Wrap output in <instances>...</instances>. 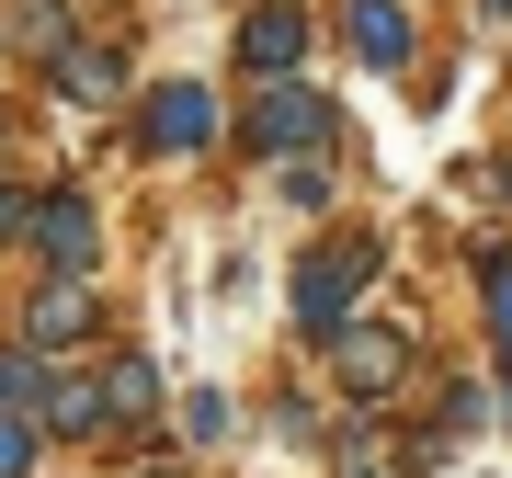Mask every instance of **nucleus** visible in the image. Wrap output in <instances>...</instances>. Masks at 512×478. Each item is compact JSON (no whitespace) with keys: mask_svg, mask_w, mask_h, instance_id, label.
Segmentation results:
<instances>
[{"mask_svg":"<svg viewBox=\"0 0 512 478\" xmlns=\"http://www.w3.org/2000/svg\"><path fill=\"white\" fill-rule=\"evenodd\" d=\"M365 285H376V239H319V251L296 262V331H308V342H342L353 319H365V308H353Z\"/></svg>","mask_w":512,"mask_h":478,"instance_id":"obj_1","label":"nucleus"},{"mask_svg":"<svg viewBox=\"0 0 512 478\" xmlns=\"http://www.w3.org/2000/svg\"><path fill=\"white\" fill-rule=\"evenodd\" d=\"M205 137H217V103H205L194 80H171V92L137 103V148H148V160H194Z\"/></svg>","mask_w":512,"mask_h":478,"instance_id":"obj_2","label":"nucleus"},{"mask_svg":"<svg viewBox=\"0 0 512 478\" xmlns=\"http://www.w3.org/2000/svg\"><path fill=\"white\" fill-rule=\"evenodd\" d=\"M239 137H251L262 160H296V148H319V137H330V103H319V92H296V80H274V92L251 103V126H239Z\"/></svg>","mask_w":512,"mask_h":478,"instance_id":"obj_3","label":"nucleus"},{"mask_svg":"<svg viewBox=\"0 0 512 478\" xmlns=\"http://www.w3.org/2000/svg\"><path fill=\"white\" fill-rule=\"evenodd\" d=\"M35 251H46V274H92V262H103L92 194H46V205H35Z\"/></svg>","mask_w":512,"mask_h":478,"instance_id":"obj_4","label":"nucleus"},{"mask_svg":"<svg viewBox=\"0 0 512 478\" xmlns=\"http://www.w3.org/2000/svg\"><path fill=\"white\" fill-rule=\"evenodd\" d=\"M296 57H308V12H296V0H262V12H239V69H251V80H285Z\"/></svg>","mask_w":512,"mask_h":478,"instance_id":"obj_5","label":"nucleus"},{"mask_svg":"<svg viewBox=\"0 0 512 478\" xmlns=\"http://www.w3.org/2000/svg\"><path fill=\"white\" fill-rule=\"evenodd\" d=\"M330 353H342V387H353V399H387V387L410 376V342H399V331H365V319H353Z\"/></svg>","mask_w":512,"mask_h":478,"instance_id":"obj_6","label":"nucleus"},{"mask_svg":"<svg viewBox=\"0 0 512 478\" xmlns=\"http://www.w3.org/2000/svg\"><path fill=\"white\" fill-rule=\"evenodd\" d=\"M23 342H92V274H57L35 308H23Z\"/></svg>","mask_w":512,"mask_h":478,"instance_id":"obj_7","label":"nucleus"},{"mask_svg":"<svg viewBox=\"0 0 512 478\" xmlns=\"http://www.w3.org/2000/svg\"><path fill=\"white\" fill-rule=\"evenodd\" d=\"M57 399H69V376H46V342H12V353H0V410L57 422Z\"/></svg>","mask_w":512,"mask_h":478,"instance_id":"obj_8","label":"nucleus"},{"mask_svg":"<svg viewBox=\"0 0 512 478\" xmlns=\"http://www.w3.org/2000/svg\"><path fill=\"white\" fill-rule=\"evenodd\" d=\"M353 57H365V69H399L410 57V12L399 0H353Z\"/></svg>","mask_w":512,"mask_h":478,"instance_id":"obj_9","label":"nucleus"},{"mask_svg":"<svg viewBox=\"0 0 512 478\" xmlns=\"http://www.w3.org/2000/svg\"><path fill=\"white\" fill-rule=\"evenodd\" d=\"M103 399H114V422H148V410H160V376H148L137 353H126V365L103 376Z\"/></svg>","mask_w":512,"mask_h":478,"instance_id":"obj_10","label":"nucleus"},{"mask_svg":"<svg viewBox=\"0 0 512 478\" xmlns=\"http://www.w3.org/2000/svg\"><path fill=\"white\" fill-rule=\"evenodd\" d=\"M57 92L103 103V92H114V57H103V46H69V57H57Z\"/></svg>","mask_w":512,"mask_h":478,"instance_id":"obj_11","label":"nucleus"},{"mask_svg":"<svg viewBox=\"0 0 512 478\" xmlns=\"http://www.w3.org/2000/svg\"><path fill=\"white\" fill-rule=\"evenodd\" d=\"M478 274H490V331H501V387H512V251H490Z\"/></svg>","mask_w":512,"mask_h":478,"instance_id":"obj_12","label":"nucleus"},{"mask_svg":"<svg viewBox=\"0 0 512 478\" xmlns=\"http://www.w3.org/2000/svg\"><path fill=\"white\" fill-rule=\"evenodd\" d=\"M35 410H0V478H35Z\"/></svg>","mask_w":512,"mask_h":478,"instance_id":"obj_13","label":"nucleus"},{"mask_svg":"<svg viewBox=\"0 0 512 478\" xmlns=\"http://www.w3.org/2000/svg\"><path fill=\"white\" fill-rule=\"evenodd\" d=\"M148 478H183V467H148Z\"/></svg>","mask_w":512,"mask_h":478,"instance_id":"obj_14","label":"nucleus"}]
</instances>
